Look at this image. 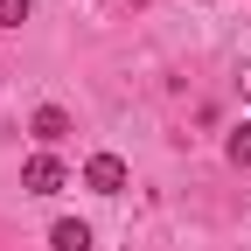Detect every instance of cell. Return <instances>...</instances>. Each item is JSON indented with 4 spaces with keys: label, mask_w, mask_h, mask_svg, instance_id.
<instances>
[{
    "label": "cell",
    "mask_w": 251,
    "mask_h": 251,
    "mask_svg": "<svg viewBox=\"0 0 251 251\" xmlns=\"http://www.w3.org/2000/svg\"><path fill=\"white\" fill-rule=\"evenodd\" d=\"M28 21V0H0V28H21Z\"/></svg>",
    "instance_id": "cell-6"
},
{
    "label": "cell",
    "mask_w": 251,
    "mask_h": 251,
    "mask_svg": "<svg viewBox=\"0 0 251 251\" xmlns=\"http://www.w3.org/2000/svg\"><path fill=\"white\" fill-rule=\"evenodd\" d=\"M49 251H91V230L77 224V216H63V224L49 230Z\"/></svg>",
    "instance_id": "cell-4"
},
{
    "label": "cell",
    "mask_w": 251,
    "mask_h": 251,
    "mask_svg": "<svg viewBox=\"0 0 251 251\" xmlns=\"http://www.w3.org/2000/svg\"><path fill=\"white\" fill-rule=\"evenodd\" d=\"M63 181H70V168H63L56 153H35V161L21 168V188H28V196H56Z\"/></svg>",
    "instance_id": "cell-2"
},
{
    "label": "cell",
    "mask_w": 251,
    "mask_h": 251,
    "mask_svg": "<svg viewBox=\"0 0 251 251\" xmlns=\"http://www.w3.org/2000/svg\"><path fill=\"white\" fill-rule=\"evenodd\" d=\"M224 153H230V168H251V119H244V126H230Z\"/></svg>",
    "instance_id": "cell-5"
},
{
    "label": "cell",
    "mask_w": 251,
    "mask_h": 251,
    "mask_svg": "<svg viewBox=\"0 0 251 251\" xmlns=\"http://www.w3.org/2000/svg\"><path fill=\"white\" fill-rule=\"evenodd\" d=\"M28 133H35L42 147H63V140H70V112H63V105H42L35 119H28Z\"/></svg>",
    "instance_id": "cell-3"
},
{
    "label": "cell",
    "mask_w": 251,
    "mask_h": 251,
    "mask_svg": "<svg viewBox=\"0 0 251 251\" xmlns=\"http://www.w3.org/2000/svg\"><path fill=\"white\" fill-rule=\"evenodd\" d=\"M84 188H91V196H119V188H126V161H119V153H91V161H84Z\"/></svg>",
    "instance_id": "cell-1"
},
{
    "label": "cell",
    "mask_w": 251,
    "mask_h": 251,
    "mask_svg": "<svg viewBox=\"0 0 251 251\" xmlns=\"http://www.w3.org/2000/svg\"><path fill=\"white\" fill-rule=\"evenodd\" d=\"M237 84H244V98H251V63H244V77H237Z\"/></svg>",
    "instance_id": "cell-7"
}]
</instances>
